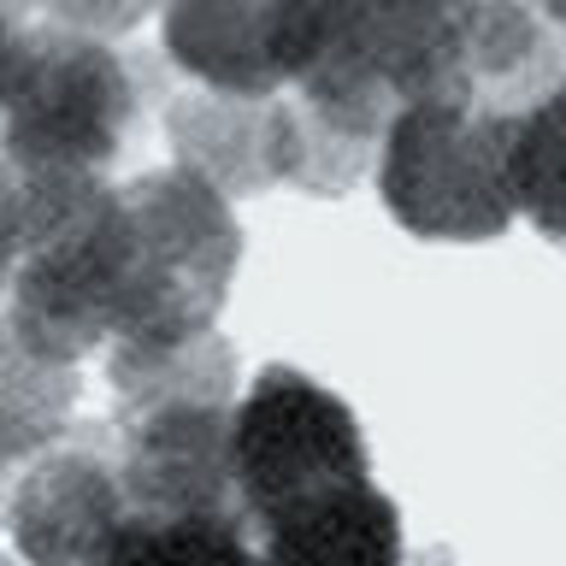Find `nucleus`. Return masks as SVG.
I'll return each mask as SVG.
<instances>
[{
    "instance_id": "1",
    "label": "nucleus",
    "mask_w": 566,
    "mask_h": 566,
    "mask_svg": "<svg viewBox=\"0 0 566 566\" xmlns=\"http://www.w3.org/2000/svg\"><path fill=\"white\" fill-rule=\"evenodd\" d=\"M113 454L130 513H242L230 490L237 348L219 331L184 343H113Z\"/></svg>"
},
{
    "instance_id": "2",
    "label": "nucleus",
    "mask_w": 566,
    "mask_h": 566,
    "mask_svg": "<svg viewBox=\"0 0 566 566\" xmlns=\"http://www.w3.org/2000/svg\"><path fill=\"white\" fill-rule=\"evenodd\" d=\"M242 265L237 212L184 166L118 184V331L113 343H184L219 325ZM106 343V348H113Z\"/></svg>"
},
{
    "instance_id": "3",
    "label": "nucleus",
    "mask_w": 566,
    "mask_h": 566,
    "mask_svg": "<svg viewBox=\"0 0 566 566\" xmlns=\"http://www.w3.org/2000/svg\"><path fill=\"white\" fill-rule=\"evenodd\" d=\"M142 83L148 71L101 35L18 30L0 77V166L106 177L142 118Z\"/></svg>"
},
{
    "instance_id": "4",
    "label": "nucleus",
    "mask_w": 566,
    "mask_h": 566,
    "mask_svg": "<svg viewBox=\"0 0 566 566\" xmlns=\"http://www.w3.org/2000/svg\"><path fill=\"white\" fill-rule=\"evenodd\" d=\"M507 124L467 101H413L389 118L378 148V195L389 219L424 242H490L513 224Z\"/></svg>"
},
{
    "instance_id": "5",
    "label": "nucleus",
    "mask_w": 566,
    "mask_h": 566,
    "mask_svg": "<svg viewBox=\"0 0 566 566\" xmlns=\"http://www.w3.org/2000/svg\"><path fill=\"white\" fill-rule=\"evenodd\" d=\"M371 478L360 419L295 366H265L230 407V490L248 537L283 507Z\"/></svg>"
},
{
    "instance_id": "6",
    "label": "nucleus",
    "mask_w": 566,
    "mask_h": 566,
    "mask_svg": "<svg viewBox=\"0 0 566 566\" xmlns=\"http://www.w3.org/2000/svg\"><path fill=\"white\" fill-rule=\"evenodd\" d=\"M166 60L195 88L219 95H283L318 53V0H159Z\"/></svg>"
},
{
    "instance_id": "7",
    "label": "nucleus",
    "mask_w": 566,
    "mask_h": 566,
    "mask_svg": "<svg viewBox=\"0 0 566 566\" xmlns=\"http://www.w3.org/2000/svg\"><path fill=\"white\" fill-rule=\"evenodd\" d=\"M124 484L106 424H71L60 442L18 467L7 537L24 566H95L124 525Z\"/></svg>"
},
{
    "instance_id": "8",
    "label": "nucleus",
    "mask_w": 566,
    "mask_h": 566,
    "mask_svg": "<svg viewBox=\"0 0 566 566\" xmlns=\"http://www.w3.org/2000/svg\"><path fill=\"white\" fill-rule=\"evenodd\" d=\"M566 83V30H555L531 0H472L454 35L442 101L478 113H525Z\"/></svg>"
},
{
    "instance_id": "9",
    "label": "nucleus",
    "mask_w": 566,
    "mask_h": 566,
    "mask_svg": "<svg viewBox=\"0 0 566 566\" xmlns=\"http://www.w3.org/2000/svg\"><path fill=\"white\" fill-rule=\"evenodd\" d=\"M260 566H401V507L360 478L283 507L254 531Z\"/></svg>"
},
{
    "instance_id": "10",
    "label": "nucleus",
    "mask_w": 566,
    "mask_h": 566,
    "mask_svg": "<svg viewBox=\"0 0 566 566\" xmlns=\"http://www.w3.org/2000/svg\"><path fill=\"white\" fill-rule=\"evenodd\" d=\"M166 136L177 166L201 184L230 195H260L277 184V106L272 95H219V88H184L166 106Z\"/></svg>"
},
{
    "instance_id": "11",
    "label": "nucleus",
    "mask_w": 566,
    "mask_h": 566,
    "mask_svg": "<svg viewBox=\"0 0 566 566\" xmlns=\"http://www.w3.org/2000/svg\"><path fill=\"white\" fill-rule=\"evenodd\" d=\"M77 396H83L77 366L42 360L0 307V460L24 467L30 454L60 442L77 424Z\"/></svg>"
},
{
    "instance_id": "12",
    "label": "nucleus",
    "mask_w": 566,
    "mask_h": 566,
    "mask_svg": "<svg viewBox=\"0 0 566 566\" xmlns=\"http://www.w3.org/2000/svg\"><path fill=\"white\" fill-rule=\"evenodd\" d=\"M95 566H260L242 513H124Z\"/></svg>"
},
{
    "instance_id": "13",
    "label": "nucleus",
    "mask_w": 566,
    "mask_h": 566,
    "mask_svg": "<svg viewBox=\"0 0 566 566\" xmlns=\"http://www.w3.org/2000/svg\"><path fill=\"white\" fill-rule=\"evenodd\" d=\"M507 201L566 248V83L507 124Z\"/></svg>"
},
{
    "instance_id": "14",
    "label": "nucleus",
    "mask_w": 566,
    "mask_h": 566,
    "mask_svg": "<svg viewBox=\"0 0 566 566\" xmlns=\"http://www.w3.org/2000/svg\"><path fill=\"white\" fill-rule=\"evenodd\" d=\"M35 12H48V24L60 30H77V35H101V42H113V35L136 30L142 18H148L159 0H30Z\"/></svg>"
},
{
    "instance_id": "15",
    "label": "nucleus",
    "mask_w": 566,
    "mask_h": 566,
    "mask_svg": "<svg viewBox=\"0 0 566 566\" xmlns=\"http://www.w3.org/2000/svg\"><path fill=\"white\" fill-rule=\"evenodd\" d=\"M18 30H24V24H18V18L0 7V77H7V53H12V42H18Z\"/></svg>"
},
{
    "instance_id": "16",
    "label": "nucleus",
    "mask_w": 566,
    "mask_h": 566,
    "mask_svg": "<svg viewBox=\"0 0 566 566\" xmlns=\"http://www.w3.org/2000/svg\"><path fill=\"white\" fill-rule=\"evenodd\" d=\"M12 484H18V467L0 460V531H7V507H12Z\"/></svg>"
},
{
    "instance_id": "17",
    "label": "nucleus",
    "mask_w": 566,
    "mask_h": 566,
    "mask_svg": "<svg viewBox=\"0 0 566 566\" xmlns=\"http://www.w3.org/2000/svg\"><path fill=\"white\" fill-rule=\"evenodd\" d=\"M531 7H537L555 30H566V0H531Z\"/></svg>"
},
{
    "instance_id": "18",
    "label": "nucleus",
    "mask_w": 566,
    "mask_h": 566,
    "mask_svg": "<svg viewBox=\"0 0 566 566\" xmlns=\"http://www.w3.org/2000/svg\"><path fill=\"white\" fill-rule=\"evenodd\" d=\"M401 566H454V555H449V548H424V555L401 560Z\"/></svg>"
},
{
    "instance_id": "19",
    "label": "nucleus",
    "mask_w": 566,
    "mask_h": 566,
    "mask_svg": "<svg viewBox=\"0 0 566 566\" xmlns=\"http://www.w3.org/2000/svg\"><path fill=\"white\" fill-rule=\"evenodd\" d=\"M0 566H18V560H12V555H0Z\"/></svg>"
}]
</instances>
